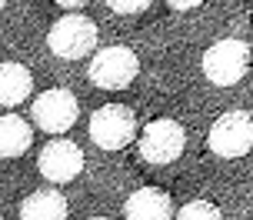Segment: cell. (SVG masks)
<instances>
[{
	"label": "cell",
	"instance_id": "7c38bea8",
	"mask_svg": "<svg viewBox=\"0 0 253 220\" xmlns=\"http://www.w3.org/2000/svg\"><path fill=\"white\" fill-rule=\"evenodd\" d=\"M20 220H67V200L57 190H34L20 204Z\"/></svg>",
	"mask_w": 253,
	"mask_h": 220
},
{
	"label": "cell",
	"instance_id": "4fadbf2b",
	"mask_svg": "<svg viewBox=\"0 0 253 220\" xmlns=\"http://www.w3.org/2000/svg\"><path fill=\"white\" fill-rule=\"evenodd\" d=\"M173 220H223V214L210 200H190L173 214Z\"/></svg>",
	"mask_w": 253,
	"mask_h": 220
},
{
	"label": "cell",
	"instance_id": "9a60e30c",
	"mask_svg": "<svg viewBox=\"0 0 253 220\" xmlns=\"http://www.w3.org/2000/svg\"><path fill=\"white\" fill-rule=\"evenodd\" d=\"M164 3H170L173 10H193V7H200L203 0H164Z\"/></svg>",
	"mask_w": 253,
	"mask_h": 220
},
{
	"label": "cell",
	"instance_id": "5b68a950",
	"mask_svg": "<svg viewBox=\"0 0 253 220\" xmlns=\"http://www.w3.org/2000/svg\"><path fill=\"white\" fill-rule=\"evenodd\" d=\"M207 143L216 157H243L253 150V117L247 110H227L223 117H216L210 133H207Z\"/></svg>",
	"mask_w": 253,
	"mask_h": 220
},
{
	"label": "cell",
	"instance_id": "8fae6325",
	"mask_svg": "<svg viewBox=\"0 0 253 220\" xmlns=\"http://www.w3.org/2000/svg\"><path fill=\"white\" fill-rule=\"evenodd\" d=\"M34 143V130L24 117L17 114H0V157L13 160V157L27 154V147Z\"/></svg>",
	"mask_w": 253,
	"mask_h": 220
},
{
	"label": "cell",
	"instance_id": "6da1fadb",
	"mask_svg": "<svg viewBox=\"0 0 253 220\" xmlns=\"http://www.w3.org/2000/svg\"><path fill=\"white\" fill-rule=\"evenodd\" d=\"M47 47L60 60H80L97 50V24L84 13H67L47 34Z\"/></svg>",
	"mask_w": 253,
	"mask_h": 220
},
{
	"label": "cell",
	"instance_id": "2e32d148",
	"mask_svg": "<svg viewBox=\"0 0 253 220\" xmlns=\"http://www.w3.org/2000/svg\"><path fill=\"white\" fill-rule=\"evenodd\" d=\"M53 3H60V7H67V10H77V7H84V3H90V0H53Z\"/></svg>",
	"mask_w": 253,
	"mask_h": 220
},
{
	"label": "cell",
	"instance_id": "e0dca14e",
	"mask_svg": "<svg viewBox=\"0 0 253 220\" xmlns=\"http://www.w3.org/2000/svg\"><path fill=\"white\" fill-rule=\"evenodd\" d=\"M90 220H107V217H90Z\"/></svg>",
	"mask_w": 253,
	"mask_h": 220
},
{
	"label": "cell",
	"instance_id": "9c48e42d",
	"mask_svg": "<svg viewBox=\"0 0 253 220\" xmlns=\"http://www.w3.org/2000/svg\"><path fill=\"white\" fill-rule=\"evenodd\" d=\"M124 217L126 220H173V200H170L167 190L143 187V190H133L126 197Z\"/></svg>",
	"mask_w": 253,
	"mask_h": 220
},
{
	"label": "cell",
	"instance_id": "30bf717a",
	"mask_svg": "<svg viewBox=\"0 0 253 220\" xmlns=\"http://www.w3.org/2000/svg\"><path fill=\"white\" fill-rule=\"evenodd\" d=\"M34 90V77L24 64L3 60L0 64V107H20Z\"/></svg>",
	"mask_w": 253,
	"mask_h": 220
},
{
	"label": "cell",
	"instance_id": "277c9868",
	"mask_svg": "<svg viewBox=\"0 0 253 220\" xmlns=\"http://www.w3.org/2000/svg\"><path fill=\"white\" fill-rule=\"evenodd\" d=\"M183 143H187V133L177 120L170 117H160V120H150L147 127L140 130L137 147L140 157L150 164V167H164V164H173L180 154H183Z\"/></svg>",
	"mask_w": 253,
	"mask_h": 220
},
{
	"label": "cell",
	"instance_id": "5bb4252c",
	"mask_svg": "<svg viewBox=\"0 0 253 220\" xmlns=\"http://www.w3.org/2000/svg\"><path fill=\"white\" fill-rule=\"evenodd\" d=\"M153 0H107V7H110V10L114 13H143L147 10V7H150Z\"/></svg>",
	"mask_w": 253,
	"mask_h": 220
},
{
	"label": "cell",
	"instance_id": "7a4b0ae2",
	"mask_svg": "<svg viewBox=\"0 0 253 220\" xmlns=\"http://www.w3.org/2000/svg\"><path fill=\"white\" fill-rule=\"evenodd\" d=\"M250 70V47L243 40H216L210 50L203 53V77L213 87H233L240 84Z\"/></svg>",
	"mask_w": 253,
	"mask_h": 220
},
{
	"label": "cell",
	"instance_id": "8992f818",
	"mask_svg": "<svg viewBox=\"0 0 253 220\" xmlns=\"http://www.w3.org/2000/svg\"><path fill=\"white\" fill-rule=\"evenodd\" d=\"M90 137L103 150H124L137 137V117L124 104H107L90 117Z\"/></svg>",
	"mask_w": 253,
	"mask_h": 220
},
{
	"label": "cell",
	"instance_id": "ba28073f",
	"mask_svg": "<svg viewBox=\"0 0 253 220\" xmlns=\"http://www.w3.org/2000/svg\"><path fill=\"white\" fill-rule=\"evenodd\" d=\"M37 167L50 183H70L84 170V150L74 140H63V137L60 140H50L40 150Z\"/></svg>",
	"mask_w": 253,
	"mask_h": 220
},
{
	"label": "cell",
	"instance_id": "ac0fdd59",
	"mask_svg": "<svg viewBox=\"0 0 253 220\" xmlns=\"http://www.w3.org/2000/svg\"><path fill=\"white\" fill-rule=\"evenodd\" d=\"M3 3H7V0H0V10H3Z\"/></svg>",
	"mask_w": 253,
	"mask_h": 220
},
{
	"label": "cell",
	"instance_id": "52a82bcc",
	"mask_svg": "<svg viewBox=\"0 0 253 220\" xmlns=\"http://www.w3.org/2000/svg\"><path fill=\"white\" fill-rule=\"evenodd\" d=\"M77 97L70 90H63V87H50V90H43L34 100L30 107V117H34V124L40 130H47V133H67V130L77 124Z\"/></svg>",
	"mask_w": 253,
	"mask_h": 220
},
{
	"label": "cell",
	"instance_id": "3957f363",
	"mask_svg": "<svg viewBox=\"0 0 253 220\" xmlns=\"http://www.w3.org/2000/svg\"><path fill=\"white\" fill-rule=\"evenodd\" d=\"M140 74V60L130 47H103L90 60V84L100 90H124Z\"/></svg>",
	"mask_w": 253,
	"mask_h": 220
}]
</instances>
